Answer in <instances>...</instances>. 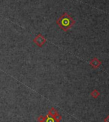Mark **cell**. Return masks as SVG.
<instances>
[{"mask_svg": "<svg viewBox=\"0 0 109 122\" xmlns=\"http://www.w3.org/2000/svg\"><path fill=\"white\" fill-rule=\"evenodd\" d=\"M104 122H109V115H108V116L104 119Z\"/></svg>", "mask_w": 109, "mask_h": 122, "instance_id": "obj_9", "label": "cell"}, {"mask_svg": "<svg viewBox=\"0 0 109 122\" xmlns=\"http://www.w3.org/2000/svg\"><path fill=\"white\" fill-rule=\"evenodd\" d=\"M37 121H38V122H44L45 116H43V115H40L37 118Z\"/></svg>", "mask_w": 109, "mask_h": 122, "instance_id": "obj_8", "label": "cell"}, {"mask_svg": "<svg viewBox=\"0 0 109 122\" xmlns=\"http://www.w3.org/2000/svg\"><path fill=\"white\" fill-rule=\"evenodd\" d=\"M101 61L100 60L98 59L96 57H94V58H93L92 60H91V61L89 63V65H91L93 68H94V69H97L99 67V66L101 65Z\"/></svg>", "mask_w": 109, "mask_h": 122, "instance_id": "obj_3", "label": "cell"}, {"mask_svg": "<svg viewBox=\"0 0 109 122\" xmlns=\"http://www.w3.org/2000/svg\"><path fill=\"white\" fill-rule=\"evenodd\" d=\"M91 96L93 97L94 98H97L100 96V93L98 90H94L92 91V92L91 93Z\"/></svg>", "mask_w": 109, "mask_h": 122, "instance_id": "obj_5", "label": "cell"}, {"mask_svg": "<svg viewBox=\"0 0 109 122\" xmlns=\"http://www.w3.org/2000/svg\"><path fill=\"white\" fill-rule=\"evenodd\" d=\"M62 116L60 115L59 114H57V115L54 117V119L55 120L56 122H60L61 120H62Z\"/></svg>", "mask_w": 109, "mask_h": 122, "instance_id": "obj_7", "label": "cell"}, {"mask_svg": "<svg viewBox=\"0 0 109 122\" xmlns=\"http://www.w3.org/2000/svg\"><path fill=\"white\" fill-rule=\"evenodd\" d=\"M33 41L37 46L42 47L46 42V39L41 34H38L35 37Z\"/></svg>", "mask_w": 109, "mask_h": 122, "instance_id": "obj_2", "label": "cell"}, {"mask_svg": "<svg viewBox=\"0 0 109 122\" xmlns=\"http://www.w3.org/2000/svg\"><path fill=\"white\" fill-rule=\"evenodd\" d=\"M57 24L64 31L71 29L75 24V20L67 13H64L57 20Z\"/></svg>", "mask_w": 109, "mask_h": 122, "instance_id": "obj_1", "label": "cell"}, {"mask_svg": "<svg viewBox=\"0 0 109 122\" xmlns=\"http://www.w3.org/2000/svg\"><path fill=\"white\" fill-rule=\"evenodd\" d=\"M48 114L49 116H52V117L54 118V116H56L57 114H59V113H58V111H57V110L56 109H54V107H51V108L49 110Z\"/></svg>", "mask_w": 109, "mask_h": 122, "instance_id": "obj_4", "label": "cell"}, {"mask_svg": "<svg viewBox=\"0 0 109 122\" xmlns=\"http://www.w3.org/2000/svg\"><path fill=\"white\" fill-rule=\"evenodd\" d=\"M44 122H56L55 120L53 117L49 116L48 114H47L45 116V121Z\"/></svg>", "mask_w": 109, "mask_h": 122, "instance_id": "obj_6", "label": "cell"}]
</instances>
